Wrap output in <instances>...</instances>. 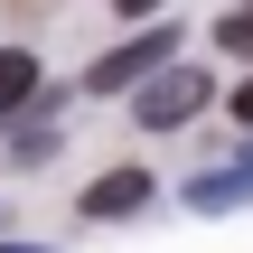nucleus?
I'll use <instances>...</instances> for the list:
<instances>
[{
	"label": "nucleus",
	"instance_id": "nucleus-7",
	"mask_svg": "<svg viewBox=\"0 0 253 253\" xmlns=\"http://www.w3.org/2000/svg\"><path fill=\"white\" fill-rule=\"evenodd\" d=\"M225 103H235V122H253V75L235 84V94H225Z\"/></svg>",
	"mask_w": 253,
	"mask_h": 253
},
{
	"label": "nucleus",
	"instance_id": "nucleus-6",
	"mask_svg": "<svg viewBox=\"0 0 253 253\" xmlns=\"http://www.w3.org/2000/svg\"><path fill=\"white\" fill-rule=\"evenodd\" d=\"M216 47H225V56H253V9H235V19H216Z\"/></svg>",
	"mask_w": 253,
	"mask_h": 253
},
{
	"label": "nucleus",
	"instance_id": "nucleus-9",
	"mask_svg": "<svg viewBox=\"0 0 253 253\" xmlns=\"http://www.w3.org/2000/svg\"><path fill=\"white\" fill-rule=\"evenodd\" d=\"M0 253H47V244H0Z\"/></svg>",
	"mask_w": 253,
	"mask_h": 253
},
{
	"label": "nucleus",
	"instance_id": "nucleus-8",
	"mask_svg": "<svg viewBox=\"0 0 253 253\" xmlns=\"http://www.w3.org/2000/svg\"><path fill=\"white\" fill-rule=\"evenodd\" d=\"M150 9H160V0H122V19H150Z\"/></svg>",
	"mask_w": 253,
	"mask_h": 253
},
{
	"label": "nucleus",
	"instance_id": "nucleus-4",
	"mask_svg": "<svg viewBox=\"0 0 253 253\" xmlns=\"http://www.w3.org/2000/svg\"><path fill=\"white\" fill-rule=\"evenodd\" d=\"M244 197H253V150L225 160V169H197V178H188V207H197V216H225V207H244Z\"/></svg>",
	"mask_w": 253,
	"mask_h": 253
},
{
	"label": "nucleus",
	"instance_id": "nucleus-2",
	"mask_svg": "<svg viewBox=\"0 0 253 253\" xmlns=\"http://www.w3.org/2000/svg\"><path fill=\"white\" fill-rule=\"evenodd\" d=\"M169 56H178V38H169V28H150V38H122V47H113L84 84H94V94H131V84H150Z\"/></svg>",
	"mask_w": 253,
	"mask_h": 253
},
{
	"label": "nucleus",
	"instance_id": "nucleus-1",
	"mask_svg": "<svg viewBox=\"0 0 253 253\" xmlns=\"http://www.w3.org/2000/svg\"><path fill=\"white\" fill-rule=\"evenodd\" d=\"M197 103H207V75L169 56V66H160V75H150V84L131 94V122H141V131H178V122H188Z\"/></svg>",
	"mask_w": 253,
	"mask_h": 253
},
{
	"label": "nucleus",
	"instance_id": "nucleus-3",
	"mask_svg": "<svg viewBox=\"0 0 253 253\" xmlns=\"http://www.w3.org/2000/svg\"><path fill=\"white\" fill-rule=\"evenodd\" d=\"M75 207H84V225H113V216H141V207H150V169H141V160H131V169H103V178H94V188H84Z\"/></svg>",
	"mask_w": 253,
	"mask_h": 253
},
{
	"label": "nucleus",
	"instance_id": "nucleus-5",
	"mask_svg": "<svg viewBox=\"0 0 253 253\" xmlns=\"http://www.w3.org/2000/svg\"><path fill=\"white\" fill-rule=\"evenodd\" d=\"M28 94H38V56L28 47H0V113H19Z\"/></svg>",
	"mask_w": 253,
	"mask_h": 253
}]
</instances>
